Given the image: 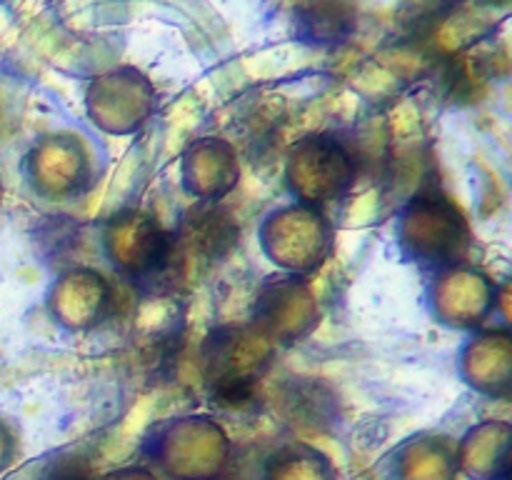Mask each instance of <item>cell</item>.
<instances>
[{"instance_id":"obj_1","label":"cell","mask_w":512,"mask_h":480,"mask_svg":"<svg viewBox=\"0 0 512 480\" xmlns=\"http://www.w3.org/2000/svg\"><path fill=\"white\" fill-rule=\"evenodd\" d=\"M43 480H93V473L83 460L63 458L48 465Z\"/></svg>"}]
</instances>
